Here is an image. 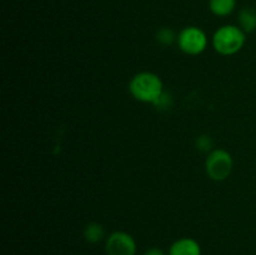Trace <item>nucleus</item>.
<instances>
[{
	"instance_id": "obj_5",
	"label": "nucleus",
	"mask_w": 256,
	"mask_h": 255,
	"mask_svg": "<svg viewBox=\"0 0 256 255\" xmlns=\"http://www.w3.org/2000/svg\"><path fill=\"white\" fill-rule=\"evenodd\" d=\"M105 252L108 255H136L138 245L132 235L116 230L105 239Z\"/></svg>"
},
{
	"instance_id": "obj_13",
	"label": "nucleus",
	"mask_w": 256,
	"mask_h": 255,
	"mask_svg": "<svg viewBox=\"0 0 256 255\" xmlns=\"http://www.w3.org/2000/svg\"><path fill=\"white\" fill-rule=\"evenodd\" d=\"M142 255H168V254L164 252V250L160 249V248L152 246V248H149V249L145 250L144 254Z\"/></svg>"
},
{
	"instance_id": "obj_12",
	"label": "nucleus",
	"mask_w": 256,
	"mask_h": 255,
	"mask_svg": "<svg viewBox=\"0 0 256 255\" xmlns=\"http://www.w3.org/2000/svg\"><path fill=\"white\" fill-rule=\"evenodd\" d=\"M154 106H156L158 109H162V110L169 109V108L172 106V96H170L166 92H164L162 96L156 100Z\"/></svg>"
},
{
	"instance_id": "obj_8",
	"label": "nucleus",
	"mask_w": 256,
	"mask_h": 255,
	"mask_svg": "<svg viewBox=\"0 0 256 255\" xmlns=\"http://www.w3.org/2000/svg\"><path fill=\"white\" fill-rule=\"evenodd\" d=\"M236 8V0H209V10L219 18L229 16Z\"/></svg>"
},
{
	"instance_id": "obj_11",
	"label": "nucleus",
	"mask_w": 256,
	"mask_h": 255,
	"mask_svg": "<svg viewBox=\"0 0 256 255\" xmlns=\"http://www.w3.org/2000/svg\"><path fill=\"white\" fill-rule=\"evenodd\" d=\"M195 146L202 150V152L209 154L212 150H214V142H212V136H209V135H200L195 140Z\"/></svg>"
},
{
	"instance_id": "obj_10",
	"label": "nucleus",
	"mask_w": 256,
	"mask_h": 255,
	"mask_svg": "<svg viewBox=\"0 0 256 255\" xmlns=\"http://www.w3.org/2000/svg\"><path fill=\"white\" fill-rule=\"evenodd\" d=\"M155 38H156V42L160 45H162V46H169V45H172L176 42L178 34H175V32L172 29L165 26L158 30Z\"/></svg>"
},
{
	"instance_id": "obj_9",
	"label": "nucleus",
	"mask_w": 256,
	"mask_h": 255,
	"mask_svg": "<svg viewBox=\"0 0 256 255\" xmlns=\"http://www.w3.org/2000/svg\"><path fill=\"white\" fill-rule=\"evenodd\" d=\"M84 239L90 244H98L105 238V229L100 222H89L84 228Z\"/></svg>"
},
{
	"instance_id": "obj_4",
	"label": "nucleus",
	"mask_w": 256,
	"mask_h": 255,
	"mask_svg": "<svg viewBox=\"0 0 256 255\" xmlns=\"http://www.w3.org/2000/svg\"><path fill=\"white\" fill-rule=\"evenodd\" d=\"M208 35L202 28L194 26H185L178 32L176 45L184 54L192 55H200L206 50L208 48Z\"/></svg>"
},
{
	"instance_id": "obj_6",
	"label": "nucleus",
	"mask_w": 256,
	"mask_h": 255,
	"mask_svg": "<svg viewBox=\"0 0 256 255\" xmlns=\"http://www.w3.org/2000/svg\"><path fill=\"white\" fill-rule=\"evenodd\" d=\"M168 255H202V246L198 240L184 236L170 245Z\"/></svg>"
},
{
	"instance_id": "obj_3",
	"label": "nucleus",
	"mask_w": 256,
	"mask_h": 255,
	"mask_svg": "<svg viewBox=\"0 0 256 255\" xmlns=\"http://www.w3.org/2000/svg\"><path fill=\"white\" fill-rule=\"evenodd\" d=\"M234 159L228 150L218 148L212 150L205 159V172L214 182H224L232 175Z\"/></svg>"
},
{
	"instance_id": "obj_1",
	"label": "nucleus",
	"mask_w": 256,
	"mask_h": 255,
	"mask_svg": "<svg viewBox=\"0 0 256 255\" xmlns=\"http://www.w3.org/2000/svg\"><path fill=\"white\" fill-rule=\"evenodd\" d=\"M128 88L130 95L136 102L152 105L165 92L162 78L152 72H140L135 74L130 79Z\"/></svg>"
},
{
	"instance_id": "obj_7",
	"label": "nucleus",
	"mask_w": 256,
	"mask_h": 255,
	"mask_svg": "<svg viewBox=\"0 0 256 255\" xmlns=\"http://www.w3.org/2000/svg\"><path fill=\"white\" fill-rule=\"evenodd\" d=\"M238 25L240 29L248 34L256 30V9L255 8H244L238 14Z\"/></svg>"
},
{
	"instance_id": "obj_2",
	"label": "nucleus",
	"mask_w": 256,
	"mask_h": 255,
	"mask_svg": "<svg viewBox=\"0 0 256 255\" xmlns=\"http://www.w3.org/2000/svg\"><path fill=\"white\" fill-rule=\"evenodd\" d=\"M246 40V34L239 25L226 24L215 30L212 38V45L218 54L230 56L242 49Z\"/></svg>"
}]
</instances>
